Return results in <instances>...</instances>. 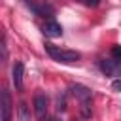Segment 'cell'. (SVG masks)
I'll return each instance as SVG.
<instances>
[{
  "label": "cell",
  "mask_w": 121,
  "mask_h": 121,
  "mask_svg": "<svg viewBox=\"0 0 121 121\" xmlns=\"http://www.w3.org/2000/svg\"><path fill=\"white\" fill-rule=\"evenodd\" d=\"M34 112H36L38 117H43L45 115V112H47V98H45L43 93H38L34 96Z\"/></svg>",
  "instance_id": "ba28073f"
},
{
  "label": "cell",
  "mask_w": 121,
  "mask_h": 121,
  "mask_svg": "<svg viewBox=\"0 0 121 121\" xmlns=\"http://www.w3.org/2000/svg\"><path fill=\"white\" fill-rule=\"evenodd\" d=\"M79 112H81V117L89 119L93 115V112H91V100L89 102H79Z\"/></svg>",
  "instance_id": "30bf717a"
},
{
  "label": "cell",
  "mask_w": 121,
  "mask_h": 121,
  "mask_svg": "<svg viewBox=\"0 0 121 121\" xmlns=\"http://www.w3.org/2000/svg\"><path fill=\"white\" fill-rule=\"evenodd\" d=\"M17 119L19 121H30V108L25 100H21L17 106Z\"/></svg>",
  "instance_id": "9c48e42d"
},
{
  "label": "cell",
  "mask_w": 121,
  "mask_h": 121,
  "mask_svg": "<svg viewBox=\"0 0 121 121\" xmlns=\"http://www.w3.org/2000/svg\"><path fill=\"white\" fill-rule=\"evenodd\" d=\"M0 110H2V121H11V96H9V91L8 89L2 91Z\"/></svg>",
  "instance_id": "277c9868"
},
{
  "label": "cell",
  "mask_w": 121,
  "mask_h": 121,
  "mask_svg": "<svg viewBox=\"0 0 121 121\" xmlns=\"http://www.w3.org/2000/svg\"><path fill=\"white\" fill-rule=\"evenodd\" d=\"M70 91H72V95H74L79 102H89V100H91V96H93L91 89H89V87H85V85H79V83L72 85V87H70Z\"/></svg>",
  "instance_id": "5b68a950"
},
{
  "label": "cell",
  "mask_w": 121,
  "mask_h": 121,
  "mask_svg": "<svg viewBox=\"0 0 121 121\" xmlns=\"http://www.w3.org/2000/svg\"><path fill=\"white\" fill-rule=\"evenodd\" d=\"M74 121H76V119H74Z\"/></svg>",
  "instance_id": "2e32d148"
},
{
  "label": "cell",
  "mask_w": 121,
  "mask_h": 121,
  "mask_svg": "<svg viewBox=\"0 0 121 121\" xmlns=\"http://www.w3.org/2000/svg\"><path fill=\"white\" fill-rule=\"evenodd\" d=\"M26 6L36 13V15H40V17H43V19H47V21H51L53 19V15H55V8L49 4V2H38V0H26Z\"/></svg>",
  "instance_id": "7a4b0ae2"
},
{
  "label": "cell",
  "mask_w": 121,
  "mask_h": 121,
  "mask_svg": "<svg viewBox=\"0 0 121 121\" xmlns=\"http://www.w3.org/2000/svg\"><path fill=\"white\" fill-rule=\"evenodd\" d=\"M100 70L106 74V76H113V78H117V76H121V62H117L115 59H102L100 60Z\"/></svg>",
  "instance_id": "3957f363"
},
{
  "label": "cell",
  "mask_w": 121,
  "mask_h": 121,
  "mask_svg": "<svg viewBox=\"0 0 121 121\" xmlns=\"http://www.w3.org/2000/svg\"><path fill=\"white\" fill-rule=\"evenodd\" d=\"M64 108H66L64 95H59V98H57V112H64Z\"/></svg>",
  "instance_id": "7c38bea8"
},
{
  "label": "cell",
  "mask_w": 121,
  "mask_h": 121,
  "mask_svg": "<svg viewBox=\"0 0 121 121\" xmlns=\"http://www.w3.org/2000/svg\"><path fill=\"white\" fill-rule=\"evenodd\" d=\"M45 51H47V55L53 60H59V62H64V64H72V62H78L81 59V55L78 51H74V49H62V47H59L55 43H49V42L45 43Z\"/></svg>",
  "instance_id": "6da1fadb"
},
{
  "label": "cell",
  "mask_w": 121,
  "mask_h": 121,
  "mask_svg": "<svg viewBox=\"0 0 121 121\" xmlns=\"http://www.w3.org/2000/svg\"><path fill=\"white\" fill-rule=\"evenodd\" d=\"M51 121H59V119H51Z\"/></svg>",
  "instance_id": "9a60e30c"
},
{
  "label": "cell",
  "mask_w": 121,
  "mask_h": 121,
  "mask_svg": "<svg viewBox=\"0 0 121 121\" xmlns=\"http://www.w3.org/2000/svg\"><path fill=\"white\" fill-rule=\"evenodd\" d=\"M23 62H15L13 64V70H11V79H13V85L17 91H23Z\"/></svg>",
  "instance_id": "52a82bcc"
},
{
  "label": "cell",
  "mask_w": 121,
  "mask_h": 121,
  "mask_svg": "<svg viewBox=\"0 0 121 121\" xmlns=\"http://www.w3.org/2000/svg\"><path fill=\"white\" fill-rule=\"evenodd\" d=\"M78 2H81L83 6H89V8H96L100 4V0H78Z\"/></svg>",
  "instance_id": "4fadbf2b"
},
{
  "label": "cell",
  "mask_w": 121,
  "mask_h": 121,
  "mask_svg": "<svg viewBox=\"0 0 121 121\" xmlns=\"http://www.w3.org/2000/svg\"><path fill=\"white\" fill-rule=\"evenodd\" d=\"M112 59H115L117 62H121V45H113L112 47Z\"/></svg>",
  "instance_id": "8fae6325"
},
{
  "label": "cell",
  "mask_w": 121,
  "mask_h": 121,
  "mask_svg": "<svg viewBox=\"0 0 121 121\" xmlns=\"http://www.w3.org/2000/svg\"><path fill=\"white\" fill-rule=\"evenodd\" d=\"M112 87H113L115 91H121V79H113V83H112Z\"/></svg>",
  "instance_id": "5bb4252c"
},
{
  "label": "cell",
  "mask_w": 121,
  "mask_h": 121,
  "mask_svg": "<svg viewBox=\"0 0 121 121\" xmlns=\"http://www.w3.org/2000/svg\"><path fill=\"white\" fill-rule=\"evenodd\" d=\"M43 34L45 36H49V38H60L62 36V26L57 23V21H45V25H43Z\"/></svg>",
  "instance_id": "8992f818"
}]
</instances>
